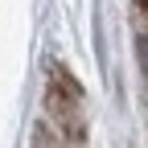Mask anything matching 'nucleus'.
Returning <instances> with one entry per match:
<instances>
[{
    "instance_id": "1",
    "label": "nucleus",
    "mask_w": 148,
    "mask_h": 148,
    "mask_svg": "<svg viewBox=\"0 0 148 148\" xmlns=\"http://www.w3.org/2000/svg\"><path fill=\"white\" fill-rule=\"evenodd\" d=\"M140 66H144V78H148V37H140Z\"/></svg>"
}]
</instances>
